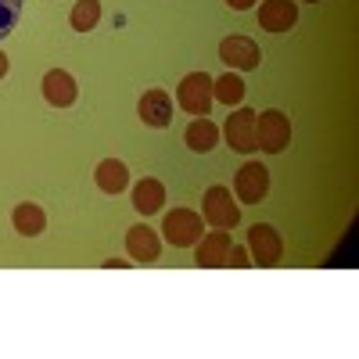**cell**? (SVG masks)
Listing matches in <instances>:
<instances>
[{
  "label": "cell",
  "instance_id": "obj_1",
  "mask_svg": "<svg viewBox=\"0 0 359 359\" xmlns=\"http://www.w3.org/2000/svg\"><path fill=\"white\" fill-rule=\"evenodd\" d=\"M201 212H205V223L212 230H233L241 223V201H233L230 187H208Z\"/></svg>",
  "mask_w": 359,
  "mask_h": 359
},
{
  "label": "cell",
  "instance_id": "obj_2",
  "mask_svg": "<svg viewBox=\"0 0 359 359\" xmlns=\"http://www.w3.org/2000/svg\"><path fill=\"white\" fill-rule=\"evenodd\" d=\"M201 226H205V219L194 208H172L162 219V233L172 248H194L201 241Z\"/></svg>",
  "mask_w": 359,
  "mask_h": 359
},
{
  "label": "cell",
  "instance_id": "obj_3",
  "mask_svg": "<svg viewBox=\"0 0 359 359\" xmlns=\"http://www.w3.org/2000/svg\"><path fill=\"white\" fill-rule=\"evenodd\" d=\"M212 76L208 72H191V76H184L180 79V86H176V104L184 108V111H191V115H208L212 111Z\"/></svg>",
  "mask_w": 359,
  "mask_h": 359
},
{
  "label": "cell",
  "instance_id": "obj_4",
  "mask_svg": "<svg viewBox=\"0 0 359 359\" xmlns=\"http://www.w3.org/2000/svg\"><path fill=\"white\" fill-rule=\"evenodd\" d=\"M255 144L262 147L266 155H280L284 147L291 144V123H287V115L277 111V108L255 115Z\"/></svg>",
  "mask_w": 359,
  "mask_h": 359
},
{
  "label": "cell",
  "instance_id": "obj_5",
  "mask_svg": "<svg viewBox=\"0 0 359 359\" xmlns=\"http://www.w3.org/2000/svg\"><path fill=\"white\" fill-rule=\"evenodd\" d=\"M248 255H252V266H277L280 255H284L280 233L269 223H255L248 230Z\"/></svg>",
  "mask_w": 359,
  "mask_h": 359
},
{
  "label": "cell",
  "instance_id": "obj_6",
  "mask_svg": "<svg viewBox=\"0 0 359 359\" xmlns=\"http://www.w3.org/2000/svg\"><path fill=\"white\" fill-rule=\"evenodd\" d=\"M269 191V169L262 162H245L233 176V194L241 205H259Z\"/></svg>",
  "mask_w": 359,
  "mask_h": 359
},
{
  "label": "cell",
  "instance_id": "obj_7",
  "mask_svg": "<svg viewBox=\"0 0 359 359\" xmlns=\"http://www.w3.org/2000/svg\"><path fill=\"white\" fill-rule=\"evenodd\" d=\"M255 115L259 111H252V108H237L230 118H226V126H223V137H226V144L233 147V151H241V155H248V151H255Z\"/></svg>",
  "mask_w": 359,
  "mask_h": 359
},
{
  "label": "cell",
  "instance_id": "obj_8",
  "mask_svg": "<svg viewBox=\"0 0 359 359\" xmlns=\"http://www.w3.org/2000/svg\"><path fill=\"white\" fill-rule=\"evenodd\" d=\"M219 57L226 62V69L252 72V69H259V62H262V50H259V43L248 40V36H226V40L219 43Z\"/></svg>",
  "mask_w": 359,
  "mask_h": 359
},
{
  "label": "cell",
  "instance_id": "obj_9",
  "mask_svg": "<svg viewBox=\"0 0 359 359\" xmlns=\"http://www.w3.org/2000/svg\"><path fill=\"white\" fill-rule=\"evenodd\" d=\"M230 230H212V233H201V241L194 245V262L201 269H216V266H226V255H230Z\"/></svg>",
  "mask_w": 359,
  "mask_h": 359
},
{
  "label": "cell",
  "instance_id": "obj_10",
  "mask_svg": "<svg viewBox=\"0 0 359 359\" xmlns=\"http://www.w3.org/2000/svg\"><path fill=\"white\" fill-rule=\"evenodd\" d=\"M137 115L144 118V126H155V130H165L172 123V97L165 94V90H147V94L140 97L137 104Z\"/></svg>",
  "mask_w": 359,
  "mask_h": 359
},
{
  "label": "cell",
  "instance_id": "obj_11",
  "mask_svg": "<svg viewBox=\"0 0 359 359\" xmlns=\"http://www.w3.org/2000/svg\"><path fill=\"white\" fill-rule=\"evenodd\" d=\"M126 252L133 262H158L162 255V241H158V233L151 226H130L126 230Z\"/></svg>",
  "mask_w": 359,
  "mask_h": 359
},
{
  "label": "cell",
  "instance_id": "obj_12",
  "mask_svg": "<svg viewBox=\"0 0 359 359\" xmlns=\"http://www.w3.org/2000/svg\"><path fill=\"white\" fill-rule=\"evenodd\" d=\"M43 97H47V104H54V108H69V104H76V97H79V86H76V79H72L65 69H50V72L43 76Z\"/></svg>",
  "mask_w": 359,
  "mask_h": 359
},
{
  "label": "cell",
  "instance_id": "obj_13",
  "mask_svg": "<svg viewBox=\"0 0 359 359\" xmlns=\"http://www.w3.org/2000/svg\"><path fill=\"white\" fill-rule=\"evenodd\" d=\"M294 22H298L294 0H266V4L259 8V25L269 29V33H287Z\"/></svg>",
  "mask_w": 359,
  "mask_h": 359
},
{
  "label": "cell",
  "instance_id": "obj_14",
  "mask_svg": "<svg viewBox=\"0 0 359 359\" xmlns=\"http://www.w3.org/2000/svg\"><path fill=\"white\" fill-rule=\"evenodd\" d=\"M162 205H165V187H162V180L144 176L140 184L133 187V208H137L140 216H155V212H162Z\"/></svg>",
  "mask_w": 359,
  "mask_h": 359
},
{
  "label": "cell",
  "instance_id": "obj_15",
  "mask_svg": "<svg viewBox=\"0 0 359 359\" xmlns=\"http://www.w3.org/2000/svg\"><path fill=\"white\" fill-rule=\"evenodd\" d=\"M11 223H15V230L22 237H40L47 230V212H43L36 201H22V205H15Z\"/></svg>",
  "mask_w": 359,
  "mask_h": 359
},
{
  "label": "cell",
  "instance_id": "obj_16",
  "mask_svg": "<svg viewBox=\"0 0 359 359\" xmlns=\"http://www.w3.org/2000/svg\"><path fill=\"white\" fill-rule=\"evenodd\" d=\"M184 140H187V147H191V151H198V155H208V151H212V147L219 144V126L212 123V118L198 115L194 123L187 126Z\"/></svg>",
  "mask_w": 359,
  "mask_h": 359
},
{
  "label": "cell",
  "instance_id": "obj_17",
  "mask_svg": "<svg viewBox=\"0 0 359 359\" xmlns=\"http://www.w3.org/2000/svg\"><path fill=\"white\" fill-rule=\"evenodd\" d=\"M94 180H97V187H101L104 194H123V191L130 187V169L118 162V158H104V162L97 165Z\"/></svg>",
  "mask_w": 359,
  "mask_h": 359
},
{
  "label": "cell",
  "instance_id": "obj_18",
  "mask_svg": "<svg viewBox=\"0 0 359 359\" xmlns=\"http://www.w3.org/2000/svg\"><path fill=\"white\" fill-rule=\"evenodd\" d=\"M212 97L223 104H241L245 101V79L237 72H226L219 79H212Z\"/></svg>",
  "mask_w": 359,
  "mask_h": 359
},
{
  "label": "cell",
  "instance_id": "obj_19",
  "mask_svg": "<svg viewBox=\"0 0 359 359\" xmlns=\"http://www.w3.org/2000/svg\"><path fill=\"white\" fill-rule=\"evenodd\" d=\"M69 22H72L76 33H90V29H97V22H101V0H76Z\"/></svg>",
  "mask_w": 359,
  "mask_h": 359
},
{
  "label": "cell",
  "instance_id": "obj_20",
  "mask_svg": "<svg viewBox=\"0 0 359 359\" xmlns=\"http://www.w3.org/2000/svg\"><path fill=\"white\" fill-rule=\"evenodd\" d=\"M22 18V0H0V40H4Z\"/></svg>",
  "mask_w": 359,
  "mask_h": 359
},
{
  "label": "cell",
  "instance_id": "obj_21",
  "mask_svg": "<svg viewBox=\"0 0 359 359\" xmlns=\"http://www.w3.org/2000/svg\"><path fill=\"white\" fill-rule=\"evenodd\" d=\"M226 266H233V269H248V266H252V255H248V248H241V245H230Z\"/></svg>",
  "mask_w": 359,
  "mask_h": 359
},
{
  "label": "cell",
  "instance_id": "obj_22",
  "mask_svg": "<svg viewBox=\"0 0 359 359\" xmlns=\"http://www.w3.org/2000/svg\"><path fill=\"white\" fill-rule=\"evenodd\" d=\"M226 4H230L233 11H248V8L255 4V0H226Z\"/></svg>",
  "mask_w": 359,
  "mask_h": 359
},
{
  "label": "cell",
  "instance_id": "obj_23",
  "mask_svg": "<svg viewBox=\"0 0 359 359\" xmlns=\"http://www.w3.org/2000/svg\"><path fill=\"white\" fill-rule=\"evenodd\" d=\"M8 65H11V62H8V54H4V50H0V79H4V76H8Z\"/></svg>",
  "mask_w": 359,
  "mask_h": 359
},
{
  "label": "cell",
  "instance_id": "obj_24",
  "mask_svg": "<svg viewBox=\"0 0 359 359\" xmlns=\"http://www.w3.org/2000/svg\"><path fill=\"white\" fill-rule=\"evenodd\" d=\"M104 266H108V269H115V266H130V262H126V259H104Z\"/></svg>",
  "mask_w": 359,
  "mask_h": 359
},
{
  "label": "cell",
  "instance_id": "obj_25",
  "mask_svg": "<svg viewBox=\"0 0 359 359\" xmlns=\"http://www.w3.org/2000/svg\"><path fill=\"white\" fill-rule=\"evenodd\" d=\"M306 4H320V0H306Z\"/></svg>",
  "mask_w": 359,
  "mask_h": 359
}]
</instances>
